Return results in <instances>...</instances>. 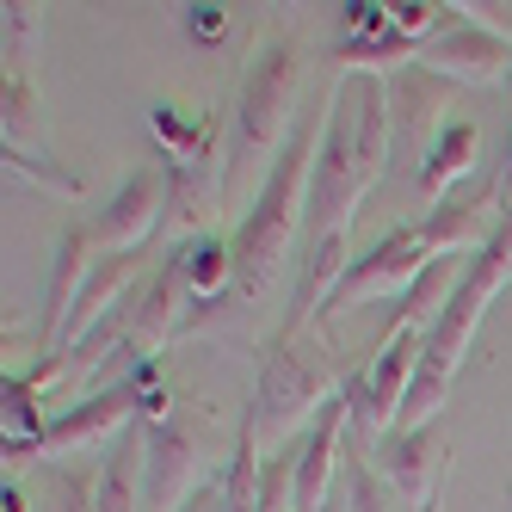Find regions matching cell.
<instances>
[{
    "label": "cell",
    "instance_id": "6da1fadb",
    "mask_svg": "<svg viewBox=\"0 0 512 512\" xmlns=\"http://www.w3.org/2000/svg\"><path fill=\"white\" fill-rule=\"evenodd\" d=\"M321 130H327V112H297L284 149L272 155V173L266 186L253 192V204L241 210V223L229 235L235 247V290L241 297H260L272 284L278 260L290 253V241L303 235V173H315V155H321Z\"/></svg>",
    "mask_w": 512,
    "mask_h": 512
},
{
    "label": "cell",
    "instance_id": "7a4b0ae2",
    "mask_svg": "<svg viewBox=\"0 0 512 512\" xmlns=\"http://www.w3.org/2000/svg\"><path fill=\"white\" fill-rule=\"evenodd\" d=\"M377 186L371 161H364V118H358V93L352 75H340L334 99H327V130H321V155L309 173V210H303V247L315 253L321 241L346 235L352 210L364 204V192Z\"/></svg>",
    "mask_w": 512,
    "mask_h": 512
},
{
    "label": "cell",
    "instance_id": "3957f363",
    "mask_svg": "<svg viewBox=\"0 0 512 512\" xmlns=\"http://www.w3.org/2000/svg\"><path fill=\"white\" fill-rule=\"evenodd\" d=\"M297 44L290 38H272L253 50L247 75H241V93H235V112H229V155H223V198L229 186L260 161V155H278L297 112H290V99H297Z\"/></svg>",
    "mask_w": 512,
    "mask_h": 512
},
{
    "label": "cell",
    "instance_id": "277c9868",
    "mask_svg": "<svg viewBox=\"0 0 512 512\" xmlns=\"http://www.w3.org/2000/svg\"><path fill=\"white\" fill-rule=\"evenodd\" d=\"M340 364L327 358L315 340L303 346V334H278L266 364H260V395H253V420L260 438H284L321 420V408L340 395Z\"/></svg>",
    "mask_w": 512,
    "mask_h": 512
},
{
    "label": "cell",
    "instance_id": "5b68a950",
    "mask_svg": "<svg viewBox=\"0 0 512 512\" xmlns=\"http://www.w3.org/2000/svg\"><path fill=\"white\" fill-rule=\"evenodd\" d=\"M506 278H512V216L488 235L482 253H469V266H463V278H457V290H451V303L438 309V321L426 327L420 371L457 377V364H463V352H469V340H475V321H482V309L494 303V290H500Z\"/></svg>",
    "mask_w": 512,
    "mask_h": 512
},
{
    "label": "cell",
    "instance_id": "8992f818",
    "mask_svg": "<svg viewBox=\"0 0 512 512\" xmlns=\"http://www.w3.org/2000/svg\"><path fill=\"white\" fill-rule=\"evenodd\" d=\"M500 223H506L500 167H475L463 186L438 198V204L426 210V223H414V229H420L426 253H482Z\"/></svg>",
    "mask_w": 512,
    "mask_h": 512
},
{
    "label": "cell",
    "instance_id": "52a82bcc",
    "mask_svg": "<svg viewBox=\"0 0 512 512\" xmlns=\"http://www.w3.org/2000/svg\"><path fill=\"white\" fill-rule=\"evenodd\" d=\"M438 260V253H426V241H420V229H389L371 253H358V260L346 266V278L334 284V297L321 303V315H315V327H327L340 309H352V303H371V297H401L426 266Z\"/></svg>",
    "mask_w": 512,
    "mask_h": 512
},
{
    "label": "cell",
    "instance_id": "ba28073f",
    "mask_svg": "<svg viewBox=\"0 0 512 512\" xmlns=\"http://www.w3.org/2000/svg\"><path fill=\"white\" fill-rule=\"evenodd\" d=\"M198 438L204 426L192 414H167L149 426V457H142V506L149 512H186V500L198 494Z\"/></svg>",
    "mask_w": 512,
    "mask_h": 512
},
{
    "label": "cell",
    "instance_id": "9c48e42d",
    "mask_svg": "<svg viewBox=\"0 0 512 512\" xmlns=\"http://www.w3.org/2000/svg\"><path fill=\"white\" fill-rule=\"evenodd\" d=\"M142 377H118L112 389H93L87 401H75V408H62L56 420H44V451H81V445H118V438L142 420Z\"/></svg>",
    "mask_w": 512,
    "mask_h": 512
},
{
    "label": "cell",
    "instance_id": "30bf717a",
    "mask_svg": "<svg viewBox=\"0 0 512 512\" xmlns=\"http://www.w3.org/2000/svg\"><path fill=\"white\" fill-rule=\"evenodd\" d=\"M420 62H426V68H438V75H451V81L488 87V81L512 75V38L488 31L482 19H469L463 7H451V19L438 25L426 44H420Z\"/></svg>",
    "mask_w": 512,
    "mask_h": 512
},
{
    "label": "cell",
    "instance_id": "8fae6325",
    "mask_svg": "<svg viewBox=\"0 0 512 512\" xmlns=\"http://www.w3.org/2000/svg\"><path fill=\"white\" fill-rule=\"evenodd\" d=\"M161 223H167V167H136L87 229L99 253H149Z\"/></svg>",
    "mask_w": 512,
    "mask_h": 512
},
{
    "label": "cell",
    "instance_id": "7c38bea8",
    "mask_svg": "<svg viewBox=\"0 0 512 512\" xmlns=\"http://www.w3.org/2000/svg\"><path fill=\"white\" fill-rule=\"evenodd\" d=\"M451 99H457V81L438 75L426 62H401L389 75V118H395V149H432V136L445 130L451 118Z\"/></svg>",
    "mask_w": 512,
    "mask_h": 512
},
{
    "label": "cell",
    "instance_id": "4fadbf2b",
    "mask_svg": "<svg viewBox=\"0 0 512 512\" xmlns=\"http://www.w3.org/2000/svg\"><path fill=\"white\" fill-rule=\"evenodd\" d=\"M445 445H451V426L432 420V426H414V432H383L371 463H377L383 482L401 494V506L420 512L432 500V475H438V463H445Z\"/></svg>",
    "mask_w": 512,
    "mask_h": 512
},
{
    "label": "cell",
    "instance_id": "5bb4252c",
    "mask_svg": "<svg viewBox=\"0 0 512 512\" xmlns=\"http://www.w3.org/2000/svg\"><path fill=\"white\" fill-rule=\"evenodd\" d=\"M93 260H99L93 229H87V223H68V229L56 235V266H50V290H44V321H38L44 352H56V346H62L68 309H75V297H81V284H87Z\"/></svg>",
    "mask_w": 512,
    "mask_h": 512
},
{
    "label": "cell",
    "instance_id": "9a60e30c",
    "mask_svg": "<svg viewBox=\"0 0 512 512\" xmlns=\"http://www.w3.org/2000/svg\"><path fill=\"white\" fill-rule=\"evenodd\" d=\"M475 173V124L469 118H451L445 130L432 136V149L420 155V167H414V186L438 204L445 192H457L463 179Z\"/></svg>",
    "mask_w": 512,
    "mask_h": 512
},
{
    "label": "cell",
    "instance_id": "2e32d148",
    "mask_svg": "<svg viewBox=\"0 0 512 512\" xmlns=\"http://www.w3.org/2000/svg\"><path fill=\"white\" fill-rule=\"evenodd\" d=\"M260 482H266V463H260V420H253V408H247V420H241V432H235L229 475H223L229 512H253V506H260Z\"/></svg>",
    "mask_w": 512,
    "mask_h": 512
},
{
    "label": "cell",
    "instance_id": "e0dca14e",
    "mask_svg": "<svg viewBox=\"0 0 512 512\" xmlns=\"http://www.w3.org/2000/svg\"><path fill=\"white\" fill-rule=\"evenodd\" d=\"M340 469H346V500H352V512H408V506H401V494H395V488L383 482V475H377L371 451L346 445Z\"/></svg>",
    "mask_w": 512,
    "mask_h": 512
},
{
    "label": "cell",
    "instance_id": "ac0fdd59",
    "mask_svg": "<svg viewBox=\"0 0 512 512\" xmlns=\"http://www.w3.org/2000/svg\"><path fill=\"white\" fill-rule=\"evenodd\" d=\"M0 118H7V149H25L31 124H38V99H31V75L7 68V81H0Z\"/></svg>",
    "mask_w": 512,
    "mask_h": 512
},
{
    "label": "cell",
    "instance_id": "d6986e66",
    "mask_svg": "<svg viewBox=\"0 0 512 512\" xmlns=\"http://www.w3.org/2000/svg\"><path fill=\"white\" fill-rule=\"evenodd\" d=\"M7 173L31 179V186H44V192H56V198H81V179H75V173H68V167H50V161L25 155V149H7Z\"/></svg>",
    "mask_w": 512,
    "mask_h": 512
},
{
    "label": "cell",
    "instance_id": "ffe728a7",
    "mask_svg": "<svg viewBox=\"0 0 512 512\" xmlns=\"http://www.w3.org/2000/svg\"><path fill=\"white\" fill-rule=\"evenodd\" d=\"M38 19H44V7H31V0H7V68H19V75H25V62H31Z\"/></svg>",
    "mask_w": 512,
    "mask_h": 512
},
{
    "label": "cell",
    "instance_id": "44dd1931",
    "mask_svg": "<svg viewBox=\"0 0 512 512\" xmlns=\"http://www.w3.org/2000/svg\"><path fill=\"white\" fill-rule=\"evenodd\" d=\"M186 512H229V500H223V482H210V488H198V494L186 500Z\"/></svg>",
    "mask_w": 512,
    "mask_h": 512
},
{
    "label": "cell",
    "instance_id": "7402d4cb",
    "mask_svg": "<svg viewBox=\"0 0 512 512\" xmlns=\"http://www.w3.org/2000/svg\"><path fill=\"white\" fill-rule=\"evenodd\" d=\"M512 198V142H506V161H500V204Z\"/></svg>",
    "mask_w": 512,
    "mask_h": 512
},
{
    "label": "cell",
    "instance_id": "603a6c76",
    "mask_svg": "<svg viewBox=\"0 0 512 512\" xmlns=\"http://www.w3.org/2000/svg\"><path fill=\"white\" fill-rule=\"evenodd\" d=\"M7 512H25V488L19 482H7Z\"/></svg>",
    "mask_w": 512,
    "mask_h": 512
},
{
    "label": "cell",
    "instance_id": "cb8c5ba5",
    "mask_svg": "<svg viewBox=\"0 0 512 512\" xmlns=\"http://www.w3.org/2000/svg\"><path fill=\"white\" fill-rule=\"evenodd\" d=\"M420 512H438V500H426V506H420Z\"/></svg>",
    "mask_w": 512,
    "mask_h": 512
},
{
    "label": "cell",
    "instance_id": "d4e9b609",
    "mask_svg": "<svg viewBox=\"0 0 512 512\" xmlns=\"http://www.w3.org/2000/svg\"><path fill=\"white\" fill-rule=\"evenodd\" d=\"M506 216H512V210H506Z\"/></svg>",
    "mask_w": 512,
    "mask_h": 512
}]
</instances>
